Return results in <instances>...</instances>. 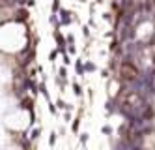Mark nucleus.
Returning a JSON list of instances; mask_svg holds the SVG:
<instances>
[{
    "label": "nucleus",
    "instance_id": "nucleus-1",
    "mask_svg": "<svg viewBox=\"0 0 155 150\" xmlns=\"http://www.w3.org/2000/svg\"><path fill=\"white\" fill-rule=\"evenodd\" d=\"M73 13L71 11H69V10H64V8H62V10H58V25L60 26H67V25H71L73 23Z\"/></svg>",
    "mask_w": 155,
    "mask_h": 150
},
{
    "label": "nucleus",
    "instance_id": "nucleus-2",
    "mask_svg": "<svg viewBox=\"0 0 155 150\" xmlns=\"http://www.w3.org/2000/svg\"><path fill=\"white\" fill-rule=\"evenodd\" d=\"M28 17H30V11L26 8H15V17H13L15 23H26Z\"/></svg>",
    "mask_w": 155,
    "mask_h": 150
},
{
    "label": "nucleus",
    "instance_id": "nucleus-3",
    "mask_svg": "<svg viewBox=\"0 0 155 150\" xmlns=\"http://www.w3.org/2000/svg\"><path fill=\"white\" fill-rule=\"evenodd\" d=\"M38 92H39V94L47 99V101H51V94H49V90H47V84H45V81L38 83Z\"/></svg>",
    "mask_w": 155,
    "mask_h": 150
},
{
    "label": "nucleus",
    "instance_id": "nucleus-4",
    "mask_svg": "<svg viewBox=\"0 0 155 150\" xmlns=\"http://www.w3.org/2000/svg\"><path fill=\"white\" fill-rule=\"evenodd\" d=\"M39 137H41V126H39V128H34V130L30 131V135H28V139H30L32 143H34V141H38Z\"/></svg>",
    "mask_w": 155,
    "mask_h": 150
},
{
    "label": "nucleus",
    "instance_id": "nucleus-5",
    "mask_svg": "<svg viewBox=\"0 0 155 150\" xmlns=\"http://www.w3.org/2000/svg\"><path fill=\"white\" fill-rule=\"evenodd\" d=\"M94 71H97V66L94 62H84V75L86 73H94Z\"/></svg>",
    "mask_w": 155,
    "mask_h": 150
},
{
    "label": "nucleus",
    "instance_id": "nucleus-6",
    "mask_svg": "<svg viewBox=\"0 0 155 150\" xmlns=\"http://www.w3.org/2000/svg\"><path fill=\"white\" fill-rule=\"evenodd\" d=\"M56 141H58V133H56V131L52 130V131H51V135H49V146H51V148H54Z\"/></svg>",
    "mask_w": 155,
    "mask_h": 150
},
{
    "label": "nucleus",
    "instance_id": "nucleus-7",
    "mask_svg": "<svg viewBox=\"0 0 155 150\" xmlns=\"http://www.w3.org/2000/svg\"><path fill=\"white\" fill-rule=\"evenodd\" d=\"M79 128H80V116H77L75 120H71V131L79 133Z\"/></svg>",
    "mask_w": 155,
    "mask_h": 150
},
{
    "label": "nucleus",
    "instance_id": "nucleus-8",
    "mask_svg": "<svg viewBox=\"0 0 155 150\" xmlns=\"http://www.w3.org/2000/svg\"><path fill=\"white\" fill-rule=\"evenodd\" d=\"M75 71H77L79 75H84V62H82L80 58L75 62Z\"/></svg>",
    "mask_w": 155,
    "mask_h": 150
},
{
    "label": "nucleus",
    "instance_id": "nucleus-9",
    "mask_svg": "<svg viewBox=\"0 0 155 150\" xmlns=\"http://www.w3.org/2000/svg\"><path fill=\"white\" fill-rule=\"evenodd\" d=\"M73 94H75L77 98H82L84 92H82V87H80L79 83H73Z\"/></svg>",
    "mask_w": 155,
    "mask_h": 150
},
{
    "label": "nucleus",
    "instance_id": "nucleus-10",
    "mask_svg": "<svg viewBox=\"0 0 155 150\" xmlns=\"http://www.w3.org/2000/svg\"><path fill=\"white\" fill-rule=\"evenodd\" d=\"M101 133H103V135H112V133H114V130H112V126L105 124V126L101 128Z\"/></svg>",
    "mask_w": 155,
    "mask_h": 150
},
{
    "label": "nucleus",
    "instance_id": "nucleus-11",
    "mask_svg": "<svg viewBox=\"0 0 155 150\" xmlns=\"http://www.w3.org/2000/svg\"><path fill=\"white\" fill-rule=\"evenodd\" d=\"M58 77H60V79H67V69H66V66H62L58 69Z\"/></svg>",
    "mask_w": 155,
    "mask_h": 150
},
{
    "label": "nucleus",
    "instance_id": "nucleus-12",
    "mask_svg": "<svg viewBox=\"0 0 155 150\" xmlns=\"http://www.w3.org/2000/svg\"><path fill=\"white\" fill-rule=\"evenodd\" d=\"M58 54H60V53H58V51H56V49H52V51H51V53H49V60H51V62H54L56 58H58Z\"/></svg>",
    "mask_w": 155,
    "mask_h": 150
},
{
    "label": "nucleus",
    "instance_id": "nucleus-13",
    "mask_svg": "<svg viewBox=\"0 0 155 150\" xmlns=\"http://www.w3.org/2000/svg\"><path fill=\"white\" fill-rule=\"evenodd\" d=\"M47 105H49V113H51V115H56V113H58V109H56V105L52 101H47Z\"/></svg>",
    "mask_w": 155,
    "mask_h": 150
},
{
    "label": "nucleus",
    "instance_id": "nucleus-14",
    "mask_svg": "<svg viewBox=\"0 0 155 150\" xmlns=\"http://www.w3.org/2000/svg\"><path fill=\"white\" fill-rule=\"evenodd\" d=\"M58 10H60V0H52V13L54 15L58 13Z\"/></svg>",
    "mask_w": 155,
    "mask_h": 150
},
{
    "label": "nucleus",
    "instance_id": "nucleus-15",
    "mask_svg": "<svg viewBox=\"0 0 155 150\" xmlns=\"http://www.w3.org/2000/svg\"><path fill=\"white\" fill-rule=\"evenodd\" d=\"M88 139H90V135H88V133H80V137H79L80 145H86V143H88Z\"/></svg>",
    "mask_w": 155,
    "mask_h": 150
},
{
    "label": "nucleus",
    "instance_id": "nucleus-16",
    "mask_svg": "<svg viewBox=\"0 0 155 150\" xmlns=\"http://www.w3.org/2000/svg\"><path fill=\"white\" fill-rule=\"evenodd\" d=\"M66 43H67V45H73V43H75V36H73V34H67Z\"/></svg>",
    "mask_w": 155,
    "mask_h": 150
},
{
    "label": "nucleus",
    "instance_id": "nucleus-17",
    "mask_svg": "<svg viewBox=\"0 0 155 150\" xmlns=\"http://www.w3.org/2000/svg\"><path fill=\"white\" fill-rule=\"evenodd\" d=\"M64 122H71V113L66 111V115H64Z\"/></svg>",
    "mask_w": 155,
    "mask_h": 150
},
{
    "label": "nucleus",
    "instance_id": "nucleus-18",
    "mask_svg": "<svg viewBox=\"0 0 155 150\" xmlns=\"http://www.w3.org/2000/svg\"><path fill=\"white\" fill-rule=\"evenodd\" d=\"M62 60H64V66H67V64H71V60H69V54H64V56H62Z\"/></svg>",
    "mask_w": 155,
    "mask_h": 150
},
{
    "label": "nucleus",
    "instance_id": "nucleus-19",
    "mask_svg": "<svg viewBox=\"0 0 155 150\" xmlns=\"http://www.w3.org/2000/svg\"><path fill=\"white\" fill-rule=\"evenodd\" d=\"M36 6V0H26V8H34Z\"/></svg>",
    "mask_w": 155,
    "mask_h": 150
},
{
    "label": "nucleus",
    "instance_id": "nucleus-20",
    "mask_svg": "<svg viewBox=\"0 0 155 150\" xmlns=\"http://www.w3.org/2000/svg\"><path fill=\"white\" fill-rule=\"evenodd\" d=\"M82 34L88 38V36H90V28H88V26H82Z\"/></svg>",
    "mask_w": 155,
    "mask_h": 150
},
{
    "label": "nucleus",
    "instance_id": "nucleus-21",
    "mask_svg": "<svg viewBox=\"0 0 155 150\" xmlns=\"http://www.w3.org/2000/svg\"><path fill=\"white\" fill-rule=\"evenodd\" d=\"M67 51L71 53V54H75V53H77V49H75V45H69V47H67Z\"/></svg>",
    "mask_w": 155,
    "mask_h": 150
},
{
    "label": "nucleus",
    "instance_id": "nucleus-22",
    "mask_svg": "<svg viewBox=\"0 0 155 150\" xmlns=\"http://www.w3.org/2000/svg\"><path fill=\"white\" fill-rule=\"evenodd\" d=\"M95 2H103V0H95Z\"/></svg>",
    "mask_w": 155,
    "mask_h": 150
},
{
    "label": "nucleus",
    "instance_id": "nucleus-23",
    "mask_svg": "<svg viewBox=\"0 0 155 150\" xmlns=\"http://www.w3.org/2000/svg\"><path fill=\"white\" fill-rule=\"evenodd\" d=\"M80 2H86V0H80Z\"/></svg>",
    "mask_w": 155,
    "mask_h": 150
}]
</instances>
